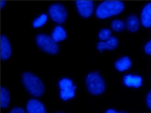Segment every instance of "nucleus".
I'll list each match as a JSON object with an SVG mask.
<instances>
[{"mask_svg":"<svg viewBox=\"0 0 151 113\" xmlns=\"http://www.w3.org/2000/svg\"><path fill=\"white\" fill-rule=\"evenodd\" d=\"M26 107L27 113H47L44 104L35 99L28 100Z\"/></svg>","mask_w":151,"mask_h":113,"instance_id":"nucleus-9","label":"nucleus"},{"mask_svg":"<svg viewBox=\"0 0 151 113\" xmlns=\"http://www.w3.org/2000/svg\"><path fill=\"white\" fill-rule=\"evenodd\" d=\"M111 27L116 32H122L125 29V23L122 20L116 19L111 23Z\"/></svg>","mask_w":151,"mask_h":113,"instance_id":"nucleus-17","label":"nucleus"},{"mask_svg":"<svg viewBox=\"0 0 151 113\" xmlns=\"http://www.w3.org/2000/svg\"><path fill=\"white\" fill-rule=\"evenodd\" d=\"M76 5L78 13L83 17L89 18L92 15L93 11V1H78Z\"/></svg>","mask_w":151,"mask_h":113,"instance_id":"nucleus-7","label":"nucleus"},{"mask_svg":"<svg viewBox=\"0 0 151 113\" xmlns=\"http://www.w3.org/2000/svg\"><path fill=\"white\" fill-rule=\"evenodd\" d=\"M52 37L56 42L62 41L67 37L66 31L61 26H56L52 31Z\"/></svg>","mask_w":151,"mask_h":113,"instance_id":"nucleus-14","label":"nucleus"},{"mask_svg":"<svg viewBox=\"0 0 151 113\" xmlns=\"http://www.w3.org/2000/svg\"><path fill=\"white\" fill-rule=\"evenodd\" d=\"M11 44L8 38L4 35L1 37V58L2 60H7L12 55Z\"/></svg>","mask_w":151,"mask_h":113,"instance_id":"nucleus-8","label":"nucleus"},{"mask_svg":"<svg viewBox=\"0 0 151 113\" xmlns=\"http://www.w3.org/2000/svg\"><path fill=\"white\" fill-rule=\"evenodd\" d=\"M59 86L60 95L63 100L67 101L74 97L76 86L73 84L72 80L67 78H63L59 81Z\"/></svg>","mask_w":151,"mask_h":113,"instance_id":"nucleus-5","label":"nucleus"},{"mask_svg":"<svg viewBox=\"0 0 151 113\" xmlns=\"http://www.w3.org/2000/svg\"><path fill=\"white\" fill-rule=\"evenodd\" d=\"M146 102L148 107L151 110V91L147 95L146 98Z\"/></svg>","mask_w":151,"mask_h":113,"instance_id":"nucleus-21","label":"nucleus"},{"mask_svg":"<svg viewBox=\"0 0 151 113\" xmlns=\"http://www.w3.org/2000/svg\"><path fill=\"white\" fill-rule=\"evenodd\" d=\"M132 65L130 59L128 56H123L118 59L115 64V67L119 71L123 72L129 69Z\"/></svg>","mask_w":151,"mask_h":113,"instance_id":"nucleus-13","label":"nucleus"},{"mask_svg":"<svg viewBox=\"0 0 151 113\" xmlns=\"http://www.w3.org/2000/svg\"><path fill=\"white\" fill-rule=\"evenodd\" d=\"M119 41L116 37L112 36L108 39L106 42H99L97 45V49L101 52L105 49L111 51L118 47Z\"/></svg>","mask_w":151,"mask_h":113,"instance_id":"nucleus-10","label":"nucleus"},{"mask_svg":"<svg viewBox=\"0 0 151 113\" xmlns=\"http://www.w3.org/2000/svg\"><path fill=\"white\" fill-rule=\"evenodd\" d=\"M124 9V4L122 1H104L97 7L96 16L98 19H105L119 14Z\"/></svg>","mask_w":151,"mask_h":113,"instance_id":"nucleus-2","label":"nucleus"},{"mask_svg":"<svg viewBox=\"0 0 151 113\" xmlns=\"http://www.w3.org/2000/svg\"><path fill=\"white\" fill-rule=\"evenodd\" d=\"M111 31L108 28H104L101 30L98 34V37L101 41L107 40L111 37Z\"/></svg>","mask_w":151,"mask_h":113,"instance_id":"nucleus-19","label":"nucleus"},{"mask_svg":"<svg viewBox=\"0 0 151 113\" xmlns=\"http://www.w3.org/2000/svg\"><path fill=\"white\" fill-rule=\"evenodd\" d=\"M48 13L52 20L57 23H63L67 19V12L61 4L51 5L49 7Z\"/></svg>","mask_w":151,"mask_h":113,"instance_id":"nucleus-6","label":"nucleus"},{"mask_svg":"<svg viewBox=\"0 0 151 113\" xmlns=\"http://www.w3.org/2000/svg\"><path fill=\"white\" fill-rule=\"evenodd\" d=\"M5 5V1H1V8H3Z\"/></svg>","mask_w":151,"mask_h":113,"instance_id":"nucleus-24","label":"nucleus"},{"mask_svg":"<svg viewBox=\"0 0 151 113\" xmlns=\"http://www.w3.org/2000/svg\"><path fill=\"white\" fill-rule=\"evenodd\" d=\"M87 91L94 96L103 94L105 89V82L99 73L93 72L87 74L86 78Z\"/></svg>","mask_w":151,"mask_h":113,"instance_id":"nucleus-3","label":"nucleus"},{"mask_svg":"<svg viewBox=\"0 0 151 113\" xmlns=\"http://www.w3.org/2000/svg\"><path fill=\"white\" fill-rule=\"evenodd\" d=\"M48 17L46 14H42L34 20L33 22V27L35 28H39L44 26L46 23Z\"/></svg>","mask_w":151,"mask_h":113,"instance_id":"nucleus-18","label":"nucleus"},{"mask_svg":"<svg viewBox=\"0 0 151 113\" xmlns=\"http://www.w3.org/2000/svg\"><path fill=\"white\" fill-rule=\"evenodd\" d=\"M141 22L144 27L148 28L151 26V3L144 7L141 13Z\"/></svg>","mask_w":151,"mask_h":113,"instance_id":"nucleus-11","label":"nucleus"},{"mask_svg":"<svg viewBox=\"0 0 151 113\" xmlns=\"http://www.w3.org/2000/svg\"><path fill=\"white\" fill-rule=\"evenodd\" d=\"M9 113H26V112L22 108L16 107L13 108Z\"/></svg>","mask_w":151,"mask_h":113,"instance_id":"nucleus-22","label":"nucleus"},{"mask_svg":"<svg viewBox=\"0 0 151 113\" xmlns=\"http://www.w3.org/2000/svg\"><path fill=\"white\" fill-rule=\"evenodd\" d=\"M22 82L27 92L33 96L39 97L45 92L44 83L39 77L30 72L23 73Z\"/></svg>","mask_w":151,"mask_h":113,"instance_id":"nucleus-1","label":"nucleus"},{"mask_svg":"<svg viewBox=\"0 0 151 113\" xmlns=\"http://www.w3.org/2000/svg\"><path fill=\"white\" fill-rule=\"evenodd\" d=\"M144 50L146 54L148 55H151V41H149L145 44Z\"/></svg>","mask_w":151,"mask_h":113,"instance_id":"nucleus-20","label":"nucleus"},{"mask_svg":"<svg viewBox=\"0 0 151 113\" xmlns=\"http://www.w3.org/2000/svg\"><path fill=\"white\" fill-rule=\"evenodd\" d=\"M139 21L138 18L134 15H131L127 17L126 20V27L127 29L131 32L134 33L139 28Z\"/></svg>","mask_w":151,"mask_h":113,"instance_id":"nucleus-12","label":"nucleus"},{"mask_svg":"<svg viewBox=\"0 0 151 113\" xmlns=\"http://www.w3.org/2000/svg\"><path fill=\"white\" fill-rule=\"evenodd\" d=\"M63 113V112H56V113Z\"/></svg>","mask_w":151,"mask_h":113,"instance_id":"nucleus-25","label":"nucleus"},{"mask_svg":"<svg viewBox=\"0 0 151 113\" xmlns=\"http://www.w3.org/2000/svg\"><path fill=\"white\" fill-rule=\"evenodd\" d=\"M1 105L3 108L9 107L11 97L8 90L4 87H1Z\"/></svg>","mask_w":151,"mask_h":113,"instance_id":"nucleus-15","label":"nucleus"},{"mask_svg":"<svg viewBox=\"0 0 151 113\" xmlns=\"http://www.w3.org/2000/svg\"><path fill=\"white\" fill-rule=\"evenodd\" d=\"M105 113H119L117 111L113 109L108 110Z\"/></svg>","mask_w":151,"mask_h":113,"instance_id":"nucleus-23","label":"nucleus"},{"mask_svg":"<svg viewBox=\"0 0 151 113\" xmlns=\"http://www.w3.org/2000/svg\"><path fill=\"white\" fill-rule=\"evenodd\" d=\"M35 41L40 49L46 53L55 55L58 53L59 47L52 38L44 34H39L36 36Z\"/></svg>","mask_w":151,"mask_h":113,"instance_id":"nucleus-4","label":"nucleus"},{"mask_svg":"<svg viewBox=\"0 0 151 113\" xmlns=\"http://www.w3.org/2000/svg\"><path fill=\"white\" fill-rule=\"evenodd\" d=\"M122 113H125V112H122Z\"/></svg>","mask_w":151,"mask_h":113,"instance_id":"nucleus-26","label":"nucleus"},{"mask_svg":"<svg viewBox=\"0 0 151 113\" xmlns=\"http://www.w3.org/2000/svg\"><path fill=\"white\" fill-rule=\"evenodd\" d=\"M124 84L129 86L137 87L140 85L141 79L137 77H133L129 75L125 77L124 79Z\"/></svg>","mask_w":151,"mask_h":113,"instance_id":"nucleus-16","label":"nucleus"}]
</instances>
